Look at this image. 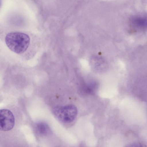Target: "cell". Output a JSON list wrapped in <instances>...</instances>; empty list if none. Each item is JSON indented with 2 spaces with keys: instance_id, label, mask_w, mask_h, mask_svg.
<instances>
[{
  "instance_id": "5b68a950",
  "label": "cell",
  "mask_w": 147,
  "mask_h": 147,
  "mask_svg": "<svg viewBox=\"0 0 147 147\" xmlns=\"http://www.w3.org/2000/svg\"><path fill=\"white\" fill-rule=\"evenodd\" d=\"M133 25L136 28H143L147 27V18H137L133 20Z\"/></svg>"
},
{
  "instance_id": "7a4b0ae2",
  "label": "cell",
  "mask_w": 147,
  "mask_h": 147,
  "mask_svg": "<svg viewBox=\"0 0 147 147\" xmlns=\"http://www.w3.org/2000/svg\"><path fill=\"white\" fill-rule=\"evenodd\" d=\"M53 113L60 122L67 123L75 119L77 115L78 110L75 106L70 105L65 106H57L53 109Z\"/></svg>"
},
{
  "instance_id": "6da1fadb",
  "label": "cell",
  "mask_w": 147,
  "mask_h": 147,
  "mask_svg": "<svg viewBox=\"0 0 147 147\" xmlns=\"http://www.w3.org/2000/svg\"><path fill=\"white\" fill-rule=\"evenodd\" d=\"M5 40L8 48L18 54L24 53L28 48L30 42L28 35L19 32L8 33L5 36Z\"/></svg>"
},
{
  "instance_id": "277c9868",
  "label": "cell",
  "mask_w": 147,
  "mask_h": 147,
  "mask_svg": "<svg viewBox=\"0 0 147 147\" xmlns=\"http://www.w3.org/2000/svg\"><path fill=\"white\" fill-rule=\"evenodd\" d=\"M35 130L39 135L41 136H45L51 133V129L46 123L43 122H39L35 125Z\"/></svg>"
},
{
  "instance_id": "8992f818",
  "label": "cell",
  "mask_w": 147,
  "mask_h": 147,
  "mask_svg": "<svg viewBox=\"0 0 147 147\" xmlns=\"http://www.w3.org/2000/svg\"><path fill=\"white\" fill-rule=\"evenodd\" d=\"M128 147H142V145L139 143H135L131 144Z\"/></svg>"
},
{
  "instance_id": "3957f363",
  "label": "cell",
  "mask_w": 147,
  "mask_h": 147,
  "mask_svg": "<svg viewBox=\"0 0 147 147\" xmlns=\"http://www.w3.org/2000/svg\"><path fill=\"white\" fill-rule=\"evenodd\" d=\"M15 120L11 111L6 109L0 111V129L1 131H8L13 129L14 126Z\"/></svg>"
}]
</instances>
